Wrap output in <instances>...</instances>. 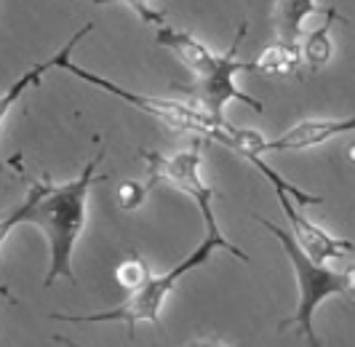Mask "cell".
<instances>
[{
	"mask_svg": "<svg viewBox=\"0 0 355 347\" xmlns=\"http://www.w3.org/2000/svg\"><path fill=\"white\" fill-rule=\"evenodd\" d=\"M24 222H27V201H24V203H19V206L14 208L6 219H0V246H3L6 238H8V232H11V230H17V227L24 225Z\"/></svg>",
	"mask_w": 355,
	"mask_h": 347,
	"instance_id": "cell-18",
	"label": "cell"
},
{
	"mask_svg": "<svg viewBox=\"0 0 355 347\" xmlns=\"http://www.w3.org/2000/svg\"><path fill=\"white\" fill-rule=\"evenodd\" d=\"M326 22L320 24L318 30H313V33H307L304 35V40H302V59L310 65V69H323L326 65H329V59H331V27H334V22L337 19H342L345 22V17H339L334 8H329L326 14Z\"/></svg>",
	"mask_w": 355,
	"mask_h": 347,
	"instance_id": "cell-12",
	"label": "cell"
},
{
	"mask_svg": "<svg viewBox=\"0 0 355 347\" xmlns=\"http://www.w3.org/2000/svg\"><path fill=\"white\" fill-rule=\"evenodd\" d=\"M53 339H56V342H59V345H64V347H80V345H75V342H72V339H67V337H62V334H56V337H53Z\"/></svg>",
	"mask_w": 355,
	"mask_h": 347,
	"instance_id": "cell-21",
	"label": "cell"
},
{
	"mask_svg": "<svg viewBox=\"0 0 355 347\" xmlns=\"http://www.w3.org/2000/svg\"><path fill=\"white\" fill-rule=\"evenodd\" d=\"M184 347H227V345H219V342H190ZM235 347H246V345H235Z\"/></svg>",
	"mask_w": 355,
	"mask_h": 347,
	"instance_id": "cell-20",
	"label": "cell"
},
{
	"mask_svg": "<svg viewBox=\"0 0 355 347\" xmlns=\"http://www.w3.org/2000/svg\"><path fill=\"white\" fill-rule=\"evenodd\" d=\"M246 30H249V24H241V27H238L230 49L225 53H216V65L211 67L209 75L196 78V83H190V86H182V91L198 96V102L206 107V112H209L219 126H230V121L225 118V107H227V102H232V99L246 102L254 112H262V102H259V99H254L246 91H241V88L235 86V75H238V72H254L251 62H238V49H241V43H243V37H246Z\"/></svg>",
	"mask_w": 355,
	"mask_h": 347,
	"instance_id": "cell-5",
	"label": "cell"
},
{
	"mask_svg": "<svg viewBox=\"0 0 355 347\" xmlns=\"http://www.w3.org/2000/svg\"><path fill=\"white\" fill-rule=\"evenodd\" d=\"M254 219L265 227L267 232H272V235L278 238L281 248H284V254L288 257L291 267H294V273H297V286H300L297 312H294L291 318L281 321V329H286V326H297L300 334L307 339V345L323 347L318 339V334H315V326H313V318H315V310H318V305L326 299V296H334V294L347 296L345 273H337V270H331V267H326V264H320V262H313L302 248H300V243L294 241V235H288V232L281 230L278 225H272V222L262 219L259 214H254Z\"/></svg>",
	"mask_w": 355,
	"mask_h": 347,
	"instance_id": "cell-3",
	"label": "cell"
},
{
	"mask_svg": "<svg viewBox=\"0 0 355 347\" xmlns=\"http://www.w3.org/2000/svg\"><path fill=\"white\" fill-rule=\"evenodd\" d=\"M147 160V185L150 190L158 187V182H168L171 187L182 190L184 195H190L198 203L200 214L206 222H214V198L216 190H211L203 176H200V163H203V153H200V142H196L190 150H182L174 155H160V153H139Z\"/></svg>",
	"mask_w": 355,
	"mask_h": 347,
	"instance_id": "cell-6",
	"label": "cell"
},
{
	"mask_svg": "<svg viewBox=\"0 0 355 347\" xmlns=\"http://www.w3.org/2000/svg\"><path fill=\"white\" fill-rule=\"evenodd\" d=\"M246 160H249L254 169H259V171H262V176H265L267 182L272 185V190H275V192H288L291 198H297V203H300V206H320V203H323V198H320V195H310V192H302L300 187H297V185H291L286 176H281V174L275 171L272 166H267V163L259 155H246Z\"/></svg>",
	"mask_w": 355,
	"mask_h": 347,
	"instance_id": "cell-14",
	"label": "cell"
},
{
	"mask_svg": "<svg viewBox=\"0 0 355 347\" xmlns=\"http://www.w3.org/2000/svg\"><path fill=\"white\" fill-rule=\"evenodd\" d=\"M345 283H347V296L355 299V264H350V267L345 270Z\"/></svg>",
	"mask_w": 355,
	"mask_h": 347,
	"instance_id": "cell-19",
	"label": "cell"
},
{
	"mask_svg": "<svg viewBox=\"0 0 355 347\" xmlns=\"http://www.w3.org/2000/svg\"><path fill=\"white\" fill-rule=\"evenodd\" d=\"M350 160H353V163H355V144H353V147H350Z\"/></svg>",
	"mask_w": 355,
	"mask_h": 347,
	"instance_id": "cell-23",
	"label": "cell"
},
{
	"mask_svg": "<svg viewBox=\"0 0 355 347\" xmlns=\"http://www.w3.org/2000/svg\"><path fill=\"white\" fill-rule=\"evenodd\" d=\"M342 134H355V115L353 118H310V121L297 123L278 139H267L265 153H286V150L302 153Z\"/></svg>",
	"mask_w": 355,
	"mask_h": 347,
	"instance_id": "cell-8",
	"label": "cell"
},
{
	"mask_svg": "<svg viewBox=\"0 0 355 347\" xmlns=\"http://www.w3.org/2000/svg\"><path fill=\"white\" fill-rule=\"evenodd\" d=\"M91 30H94V24H91V22H89V24H83V27H80V30H78V33L72 35L70 40H67V43L59 49V51L53 53L51 59H46V62H40V65H35V67H30L27 72H24V75H21V78H19L17 83H14V86H11L8 91H6V94H3V96H0V126H3V121H6V115L11 112V107H14V104L21 99V94H24V91H30L33 86H37V83H40V78H43L49 69H59V67H62V59H64V53H70L72 49H75V46H78V43H80V40H83V37L91 33Z\"/></svg>",
	"mask_w": 355,
	"mask_h": 347,
	"instance_id": "cell-11",
	"label": "cell"
},
{
	"mask_svg": "<svg viewBox=\"0 0 355 347\" xmlns=\"http://www.w3.org/2000/svg\"><path fill=\"white\" fill-rule=\"evenodd\" d=\"M219 248L230 251L232 257H238L241 262H249V254L241 251L232 241H227L216 222H206V235H203V241L198 243L184 260L179 262V264H174L171 270H166L163 276H153L142 289L131 291L128 299H125L123 305H118L115 310L91 312V315L51 312V321H62V323H115V321H118V323H125V326H128V334H134V326H137V323H144V321H147V323H158L160 310H163L168 294L177 289L179 280L187 276V273H193L196 267L206 264V262L211 260L214 251H219Z\"/></svg>",
	"mask_w": 355,
	"mask_h": 347,
	"instance_id": "cell-2",
	"label": "cell"
},
{
	"mask_svg": "<svg viewBox=\"0 0 355 347\" xmlns=\"http://www.w3.org/2000/svg\"><path fill=\"white\" fill-rule=\"evenodd\" d=\"M278 203L284 208L286 219L291 225V235L294 241L300 243L304 254L310 257L313 262H329V260H339L345 254L355 251V243L353 241H342V238H331L329 232H323L318 225H313L310 219H304V214L297 211V206L291 203V195L288 192H275Z\"/></svg>",
	"mask_w": 355,
	"mask_h": 347,
	"instance_id": "cell-7",
	"label": "cell"
},
{
	"mask_svg": "<svg viewBox=\"0 0 355 347\" xmlns=\"http://www.w3.org/2000/svg\"><path fill=\"white\" fill-rule=\"evenodd\" d=\"M0 296H3V299H11V302H17V296L11 294V289H8V286H3V283H0Z\"/></svg>",
	"mask_w": 355,
	"mask_h": 347,
	"instance_id": "cell-22",
	"label": "cell"
},
{
	"mask_svg": "<svg viewBox=\"0 0 355 347\" xmlns=\"http://www.w3.org/2000/svg\"><path fill=\"white\" fill-rule=\"evenodd\" d=\"M326 14L329 8H320L315 0H275L272 6V24L278 33V43H284L286 49L302 51L300 49V37H302V22L313 14Z\"/></svg>",
	"mask_w": 355,
	"mask_h": 347,
	"instance_id": "cell-10",
	"label": "cell"
},
{
	"mask_svg": "<svg viewBox=\"0 0 355 347\" xmlns=\"http://www.w3.org/2000/svg\"><path fill=\"white\" fill-rule=\"evenodd\" d=\"M123 6L134 8L144 24H150V27H155V30L166 24V22H163V14H160V11H155V8H150V6H147V0H123Z\"/></svg>",
	"mask_w": 355,
	"mask_h": 347,
	"instance_id": "cell-17",
	"label": "cell"
},
{
	"mask_svg": "<svg viewBox=\"0 0 355 347\" xmlns=\"http://www.w3.org/2000/svg\"><path fill=\"white\" fill-rule=\"evenodd\" d=\"M59 69H64V72H70V75H75V78L86 81V83H91V86L102 88V91H107V94L123 99V102H128L131 107H139L142 112L153 115L155 121L166 123V126L174 128V131H198L200 137L211 139L216 128H227V126H219L209 112H200V110L190 107V104L174 102V99H158V96H144V94H137V91L121 88L118 83L107 81V78H102V75H94V72H89V69L78 67L75 62H70V53H64L62 67Z\"/></svg>",
	"mask_w": 355,
	"mask_h": 347,
	"instance_id": "cell-4",
	"label": "cell"
},
{
	"mask_svg": "<svg viewBox=\"0 0 355 347\" xmlns=\"http://www.w3.org/2000/svg\"><path fill=\"white\" fill-rule=\"evenodd\" d=\"M302 62V51H294V49H286L284 43H275V46H267L259 59L251 62L254 72H265V75H288V72H297Z\"/></svg>",
	"mask_w": 355,
	"mask_h": 347,
	"instance_id": "cell-13",
	"label": "cell"
},
{
	"mask_svg": "<svg viewBox=\"0 0 355 347\" xmlns=\"http://www.w3.org/2000/svg\"><path fill=\"white\" fill-rule=\"evenodd\" d=\"M147 192H150L147 182L125 179V182H121V187H118V206L123 208V211H134V208H139L144 203Z\"/></svg>",
	"mask_w": 355,
	"mask_h": 347,
	"instance_id": "cell-16",
	"label": "cell"
},
{
	"mask_svg": "<svg viewBox=\"0 0 355 347\" xmlns=\"http://www.w3.org/2000/svg\"><path fill=\"white\" fill-rule=\"evenodd\" d=\"M155 40H158L163 49H168V51L174 53L184 67L193 69L196 78L209 75L211 67L216 65V53H211L200 40H198L196 35L184 33V30H174V27L163 24V27L155 30Z\"/></svg>",
	"mask_w": 355,
	"mask_h": 347,
	"instance_id": "cell-9",
	"label": "cell"
},
{
	"mask_svg": "<svg viewBox=\"0 0 355 347\" xmlns=\"http://www.w3.org/2000/svg\"><path fill=\"white\" fill-rule=\"evenodd\" d=\"M102 155L89 160L83 171L64 185H49V182H33L27 192V222L43 230L49 241V273L43 278V286L49 289L53 280L64 278L75 283V270H72V254L75 243L80 238L86 217H89V192L96 179V169L102 163Z\"/></svg>",
	"mask_w": 355,
	"mask_h": 347,
	"instance_id": "cell-1",
	"label": "cell"
},
{
	"mask_svg": "<svg viewBox=\"0 0 355 347\" xmlns=\"http://www.w3.org/2000/svg\"><path fill=\"white\" fill-rule=\"evenodd\" d=\"M115 278H118V283H121L123 289L137 291V289H142L144 283L153 278V273H150V264H147L142 257L131 254L125 262H121V267L115 270Z\"/></svg>",
	"mask_w": 355,
	"mask_h": 347,
	"instance_id": "cell-15",
	"label": "cell"
}]
</instances>
